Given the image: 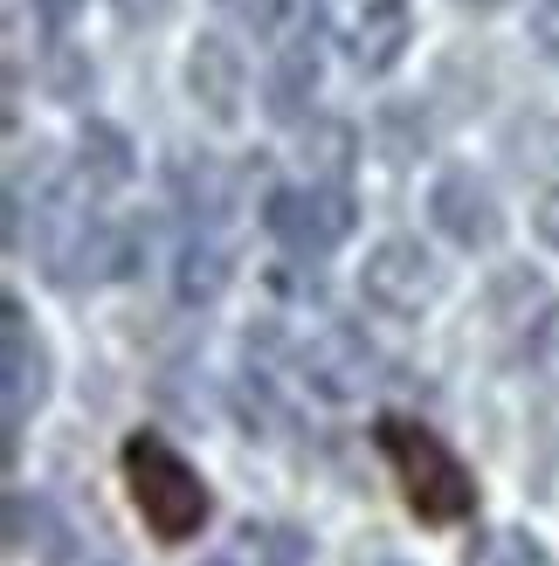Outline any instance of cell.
Masks as SVG:
<instances>
[{
	"instance_id": "obj_7",
	"label": "cell",
	"mask_w": 559,
	"mask_h": 566,
	"mask_svg": "<svg viewBox=\"0 0 559 566\" xmlns=\"http://www.w3.org/2000/svg\"><path fill=\"white\" fill-rule=\"evenodd\" d=\"M429 221L442 235H450L456 249H470V256H477V249H491L497 235H505V214H497V193L470 174V166H450V174H442L435 187H429Z\"/></svg>"
},
{
	"instance_id": "obj_13",
	"label": "cell",
	"mask_w": 559,
	"mask_h": 566,
	"mask_svg": "<svg viewBox=\"0 0 559 566\" xmlns=\"http://www.w3.org/2000/svg\"><path fill=\"white\" fill-rule=\"evenodd\" d=\"M8 546H14V553H35V559H49V566H63L76 539H70V525L55 518L49 497L14 491V497H8Z\"/></svg>"
},
{
	"instance_id": "obj_4",
	"label": "cell",
	"mask_w": 559,
	"mask_h": 566,
	"mask_svg": "<svg viewBox=\"0 0 559 566\" xmlns=\"http://www.w3.org/2000/svg\"><path fill=\"white\" fill-rule=\"evenodd\" d=\"M359 291L387 318H422L442 297V270L414 235H387L380 249H367V270H359Z\"/></svg>"
},
{
	"instance_id": "obj_1",
	"label": "cell",
	"mask_w": 559,
	"mask_h": 566,
	"mask_svg": "<svg viewBox=\"0 0 559 566\" xmlns=\"http://www.w3.org/2000/svg\"><path fill=\"white\" fill-rule=\"evenodd\" d=\"M373 442H380V457L394 463V484H401L408 512L422 518V525H456V518L477 512V476L456 463V449L442 442L435 429L401 421V415H380L373 421Z\"/></svg>"
},
{
	"instance_id": "obj_20",
	"label": "cell",
	"mask_w": 559,
	"mask_h": 566,
	"mask_svg": "<svg viewBox=\"0 0 559 566\" xmlns=\"http://www.w3.org/2000/svg\"><path fill=\"white\" fill-rule=\"evenodd\" d=\"M221 8H229V14L249 28V35H276V28L291 21V8H297V0H221Z\"/></svg>"
},
{
	"instance_id": "obj_18",
	"label": "cell",
	"mask_w": 559,
	"mask_h": 566,
	"mask_svg": "<svg viewBox=\"0 0 559 566\" xmlns=\"http://www.w3.org/2000/svg\"><path fill=\"white\" fill-rule=\"evenodd\" d=\"M235 559H249V566H312V546H304L291 525H242Z\"/></svg>"
},
{
	"instance_id": "obj_10",
	"label": "cell",
	"mask_w": 559,
	"mask_h": 566,
	"mask_svg": "<svg viewBox=\"0 0 559 566\" xmlns=\"http://www.w3.org/2000/svg\"><path fill=\"white\" fill-rule=\"evenodd\" d=\"M166 187H173L180 214L201 221V229H214V221L235 214V180H229V166L208 159V153H180L173 166H166Z\"/></svg>"
},
{
	"instance_id": "obj_26",
	"label": "cell",
	"mask_w": 559,
	"mask_h": 566,
	"mask_svg": "<svg viewBox=\"0 0 559 566\" xmlns=\"http://www.w3.org/2000/svg\"><path fill=\"white\" fill-rule=\"evenodd\" d=\"M456 8H477V14H497V8H511V0H456Z\"/></svg>"
},
{
	"instance_id": "obj_17",
	"label": "cell",
	"mask_w": 559,
	"mask_h": 566,
	"mask_svg": "<svg viewBox=\"0 0 559 566\" xmlns=\"http://www.w3.org/2000/svg\"><path fill=\"white\" fill-rule=\"evenodd\" d=\"M463 566H546V546L532 532H518V525H491V532L470 539Z\"/></svg>"
},
{
	"instance_id": "obj_22",
	"label": "cell",
	"mask_w": 559,
	"mask_h": 566,
	"mask_svg": "<svg viewBox=\"0 0 559 566\" xmlns=\"http://www.w3.org/2000/svg\"><path fill=\"white\" fill-rule=\"evenodd\" d=\"M235 408H242L249 429H284V415H276V401H270L263 387H242V394H235Z\"/></svg>"
},
{
	"instance_id": "obj_16",
	"label": "cell",
	"mask_w": 559,
	"mask_h": 566,
	"mask_svg": "<svg viewBox=\"0 0 559 566\" xmlns=\"http://www.w3.org/2000/svg\"><path fill=\"white\" fill-rule=\"evenodd\" d=\"M229 249H221L208 229L201 235H187L180 242V256H173V291H180V304H214L221 291H229Z\"/></svg>"
},
{
	"instance_id": "obj_25",
	"label": "cell",
	"mask_w": 559,
	"mask_h": 566,
	"mask_svg": "<svg viewBox=\"0 0 559 566\" xmlns=\"http://www.w3.org/2000/svg\"><path fill=\"white\" fill-rule=\"evenodd\" d=\"M76 8H83V0H35V21L63 28V21H76Z\"/></svg>"
},
{
	"instance_id": "obj_21",
	"label": "cell",
	"mask_w": 559,
	"mask_h": 566,
	"mask_svg": "<svg viewBox=\"0 0 559 566\" xmlns=\"http://www.w3.org/2000/svg\"><path fill=\"white\" fill-rule=\"evenodd\" d=\"M532 49L559 63V0H532Z\"/></svg>"
},
{
	"instance_id": "obj_2",
	"label": "cell",
	"mask_w": 559,
	"mask_h": 566,
	"mask_svg": "<svg viewBox=\"0 0 559 566\" xmlns=\"http://www.w3.org/2000/svg\"><path fill=\"white\" fill-rule=\"evenodd\" d=\"M118 463H125V484H131L138 518H146V532H152L159 546H187L193 532L208 525L214 497L201 484V470H193L166 436H131Z\"/></svg>"
},
{
	"instance_id": "obj_19",
	"label": "cell",
	"mask_w": 559,
	"mask_h": 566,
	"mask_svg": "<svg viewBox=\"0 0 559 566\" xmlns=\"http://www.w3.org/2000/svg\"><path fill=\"white\" fill-rule=\"evenodd\" d=\"M42 91H49L55 104H83V97H91V63H83L70 42H55L49 63H42Z\"/></svg>"
},
{
	"instance_id": "obj_14",
	"label": "cell",
	"mask_w": 559,
	"mask_h": 566,
	"mask_svg": "<svg viewBox=\"0 0 559 566\" xmlns=\"http://www.w3.org/2000/svg\"><path fill=\"white\" fill-rule=\"evenodd\" d=\"M297 166L312 180H325V187H346L352 166H359V132L346 118H312L297 132Z\"/></svg>"
},
{
	"instance_id": "obj_9",
	"label": "cell",
	"mask_w": 559,
	"mask_h": 566,
	"mask_svg": "<svg viewBox=\"0 0 559 566\" xmlns=\"http://www.w3.org/2000/svg\"><path fill=\"white\" fill-rule=\"evenodd\" d=\"M414 35V14H408V0H352V21H346V49H352V63L380 76V70H394L401 63V49Z\"/></svg>"
},
{
	"instance_id": "obj_5",
	"label": "cell",
	"mask_w": 559,
	"mask_h": 566,
	"mask_svg": "<svg viewBox=\"0 0 559 566\" xmlns=\"http://www.w3.org/2000/svg\"><path fill=\"white\" fill-rule=\"evenodd\" d=\"M297 380L312 387L318 401H359L367 387H380V353L352 325H318L297 346Z\"/></svg>"
},
{
	"instance_id": "obj_6",
	"label": "cell",
	"mask_w": 559,
	"mask_h": 566,
	"mask_svg": "<svg viewBox=\"0 0 559 566\" xmlns=\"http://www.w3.org/2000/svg\"><path fill=\"white\" fill-rule=\"evenodd\" d=\"M42 394H49V353H42L35 325H28V311L8 297L0 304V401H8V449H14L21 421H28V408H35Z\"/></svg>"
},
{
	"instance_id": "obj_24",
	"label": "cell",
	"mask_w": 559,
	"mask_h": 566,
	"mask_svg": "<svg viewBox=\"0 0 559 566\" xmlns=\"http://www.w3.org/2000/svg\"><path fill=\"white\" fill-rule=\"evenodd\" d=\"M118 14L138 28V21H166V14H173V0H118Z\"/></svg>"
},
{
	"instance_id": "obj_3",
	"label": "cell",
	"mask_w": 559,
	"mask_h": 566,
	"mask_svg": "<svg viewBox=\"0 0 559 566\" xmlns=\"http://www.w3.org/2000/svg\"><path fill=\"white\" fill-rule=\"evenodd\" d=\"M352 193L346 187H325V180H304V187H284V193H270V235L291 249V256L304 263H318L331 256L346 235H352Z\"/></svg>"
},
{
	"instance_id": "obj_27",
	"label": "cell",
	"mask_w": 559,
	"mask_h": 566,
	"mask_svg": "<svg viewBox=\"0 0 559 566\" xmlns=\"http://www.w3.org/2000/svg\"><path fill=\"white\" fill-rule=\"evenodd\" d=\"M201 566H249V559H235V553H221V559H201Z\"/></svg>"
},
{
	"instance_id": "obj_11",
	"label": "cell",
	"mask_w": 559,
	"mask_h": 566,
	"mask_svg": "<svg viewBox=\"0 0 559 566\" xmlns=\"http://www.w3.org/2000/svg\"><path fill=\"white\" fill-rule=\"evenodd\" d=\"M484 318L505 332V338H532L552 318V291H546L532 270H497L491 291H484Z\"/></svg>"
},
{
	"instance_id": "obj_15",
	"label": "cell",
	"mask_w": 559,
	"mask_h": 566,
	"mask_svg": "<svg viewBox=\"0 0 559 566\" xmlns=\"http://www.w3.org/2000/svg\"><path fill=\"white\" fill-rule=\"evenodd\" d=\"M76 174L91 180V187H125L138 174L131 138L118 125H104V118H83V132H76Z\"/></svg>"
},
{
	"instance_id": "obj_8",
	"label": "cell",
	"mask_w": 559,
	"mask_h": 566,
	"mask_svg": "<svg viewBox=\"0 0 559 566\" xmlns=\"http://www.w3.org/2000/svg\"><path fill=\"white\" fill-rule=\"evenodd\" d=\"M187 97L208 111L214 125H235L242 118V97H249V63L229 35H201L187 55Z\"/></svg>"
},
{
	"instance_id": "obj_23",
	"label": "cell",
	"mask_w": 559,
	"mask_h": 566,
	"mask_svg": "<svg viewBox=\"0 0 559 566\" xmlns=\"http://www.w3.org/2000/svg\"><path fill=\"white\" fill-rule=\"evenodd\" d=\"M532 235H539L546 249H559V187H546L539 201H532Z\"/></svg>"
},
{
	"instance_id": "obj_12",
	"label": "cell",
	"mask_w": 559,
	"mask_h": 566,
	"mask_svg": "<svg viewBox=\"0 0 559 566\" xmlns=\"http://www.w3.org/2000/svg\"><path fill=\"white\" fill-rule=\"evenodd\" d=\"M312 97H318V49H312V35H297L291 49H276V63H270L263 111L276 125H297L304 111H312Z\"/></svg>"
}]
</instances>
